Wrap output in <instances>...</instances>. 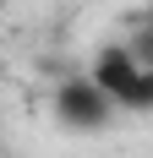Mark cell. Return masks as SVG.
<instances>
[{"label": "cell", "mask_w": 153, "mask_h": 158, "mask_svg": "<svg viewBox=\"0 0 153 158\" xmlns=\"http://www.w3.org/2000/svg\"><path fill=\"white\" fill-rule=\"evenodd\" d=\"M88 77L109 93L115 109H126V114H153V65H142L137 55L126 49V38H120V44H104L98 55H93Z\"/></svg>", "instance_id": "obj_1"}, {"label": "cell", "mask_w": 153, "mask_h": 158, "mask_svg": "<svg viewBox=\"0 0 153 158\" xmlns=\"http://www.w3.org/2000/svg\"><path fill=\"white\" fill-rule=\"evenodd\" d=\"M49 114H55V126H66V131H104L120 109L109 104V93L93 77H66L60 87L49 93Z\"/></svg>", "instance_id": "obj_2"}, {"label": "cell", "mask_w": 153, "mask_h": 158, "mask_svg": "<svg viewBox=\"0 0 153 158\" xmlns=\"http://www.w3.org/2000/svg\"><path fill=\"white\" fill-rule=\"evenodd\" d=\"M126 49H131L142 65H153V11H148V16H137V27L126 33Z\"/></svg>", "instance_id": "obj_3"}, {"label": "cell", "mask_w": 153, "mask_h": 158, "mask_svg": "<svg viewBox=\"0 0 153 158\" xmlns=\"http://www.w3.org/2000/svg\"><path fill=\"white\" fill-rule=\"evenodd\" d=\"M0 11H6V0H0Z\"/></svg>", "instance_id": "obj_4"}]
</instances>
